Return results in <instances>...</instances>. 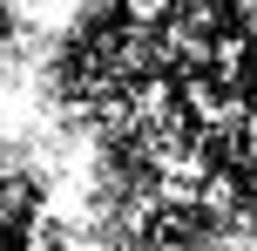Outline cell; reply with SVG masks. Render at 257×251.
Segmentation results:
<instances>
[{
	"label": "cell",
	"mask_w": 257,
	"mask_h": 251,
	"mask_svg": "<svg viewBox=\"0 0 257 251\" xmlns=\"http://www.w3.org/2000/svg\"><path fill=\"white\" fill-rule=\"evenodd\" d=\"M14 41H21V7H14V0H0V54H7Z\"/></svg>",
	"instance_id": "6da1fadb"
}]
</instances>
